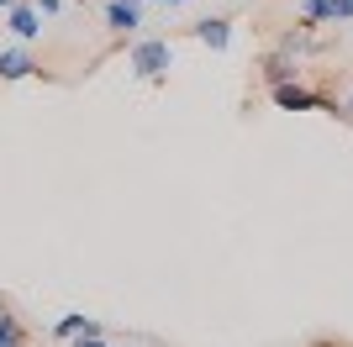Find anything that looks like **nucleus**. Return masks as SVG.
I'll return each mask as SVG.
<instances>
[{
  "mask_svg": "<svg viewBox=\"0 0 353 347\" xmlns=\"http://www.w3.org/2000/svg\"><path fill=\"white\" fill-rule=\"evenodd\" d=\"M163 6H185V0H163Z\"/></svg>",
  "mask_w": 353,
  "mask_h": 347,
  "instance_id": "nucleus-16",
  "label": "nucleus"
},
{
  "mask_svg": "<svg viewBox=\"0 0 353 347\" xmlns=\"http://www.w3.org/2000/svg\"><path fill=\"white\" fill-rule=\"evenodd\" d=\"M32 6H37V16H59L63 11V0H32Z\"/></svg>",
  "mask_w": 353,
  "mask_h": 347,
  "instance_id": "nucleus-13",
  "label": "nucleus"
},
{
  "mask_svg": "<svg viewBox=\"0 0 353 347\" xmlns=\"http://www.w3.org/2000/svg\"><path fill=\"white\" fill-rule=\"evenodd\" d=\"M6 27H11L16 43H37L43 37V16H37L32 0H16V6H6Z\"/></svg>",
  "mask_w": 353,
  "mask_h": 347,
  "instance_id": "nucleus-3",
  "label": "nucleus"
},
{
  "mask_svg": "<svg viewBox=\"0 0 353 347\" xmlns=\"http://www.w3.org/2000/svg\"><path fill=\"white\" fill-rule=\"evenodd\" d=\"M53 337H59V342H74V337H101V321L85 316V311H69V316L53 326Z\"/></svg>",
  "mask_w": 353,
  "mask_h": 347,
  "instance_id": "nucleus-7",
  "label": "nucleus"
},
{
  "mask_svg": "<svg viewBox=\"0 0 353 347\" xmlns=\"http://www.w3.org/2000/svg\"><path fill=\"white\" fill-rule=\"evenodd\" d=\"M306 27H295V32H285V37H280V53H290V58H301V53H306Z\"/></svg>",
  "mask_w": 353,
  "mask_h": 347,
  "instance_id": "nucleus-11",
  "label": "nucleus"
},
{
  "mask_svg": "<svg viewBox=\"0 0 353 347\" xmlns=\"http://www.w3.org/2000/svg\"><path fill=\"white\" fill-rule=\"evenodd\" d=\"M332 21H353V0H332Z\"/></svg>",
  "mask_w": 353,
  "mask_h": 347,
  "instance_id": "nucleus-12",
  "label": "nucleus"
},
{
  "mask_svg": "<svg viewBox=\"0 0 353 347\" xmlns=\"http://www.w3.org/2000/svg\"><path fill=\"white\" fill-rule=\"evenodd\" d=\"M343 116H348V121H353V95H348V101H343Z\"/></svg>",
  "mask_w": 353,
  "mask_h": 347,
  "instance_id": "nucleus-15",
  "label": "nucleus"
},
{
  "mask_svg": "<svg viewBox=\"0 0 353 347\" xmlns=\"http://www.w3.org/2000/svg\"><path fill=\"white\" fill-rule=\"evenodd\" d=\"M105 27L117 37H132L143 27V0H105Z\"/></svg>",
  "mask_w": 353,
  "mask_h": 347,
  "instance_id": "nucleus-5",
  "label": "nucleus"
},
{
  "mask_svg": "<svg viewBox=\"0 0 353 347\" xmlns=\"http://www.w3.org/2000/svg\"><path fill=\"white\" fill-rule=\"evenodd\" d=\"M127 69H132L143 85H159V79H169V69H174V48L163 43V37H137L132 53H127Z\"/></svg>",
  "mask_w": 353,
  "mask_h": 347,
  "instance_id": "nucleus-1",
  "label": "nucleus"
},
{
  "mask_svg": "<svg viewBox=\"0 0 353 347\" xmlns=\"http://www.w3.org/2000/svg\"><path fill=\"white\" fill-rule=\"evenodd\" d=\"M6 6H16V0H0V11H6Z\"/></svg>",
  "mask_w": 353,
  "mask_h": 347,
  "instance_id": "nucleus-17",
  "label": "nucleus"
},
{
  "mask_svg": "<svg viewBox=\"0 0 353 347\" xmlns=\"http://www.w3.org/2000/svg\"><path fill=\"white\" fill-rule=\"evenodd\" d=\"M295 74H301V58L280 53V48H274V53L264 58V85H269V90H274V85H285V79H295Z\"/></svg>",
  "mask_w": 353,
  "mask_h": 347,
  "instance_id": "nucleus-8",
  "label": "nucleus"
},
{
  "mask_svg": "<svg viewBox=\"0 0 353 347\" xmlns=\"http://www.w3.org/2000/svg\"><path fill=\"white\" fill-rule=\"evenodd\" d=\"M269 95H274L280 111H327V101L316 95V90H306L301 79H285V85H274Z\"/></svg>",
  "mask_w": 353,
  "mask_h": 347,
  "instance_id": "nucleus-2",
  "label": "nucleus"
},
{
  "mask_svg": "<svg viewBox=\"0 0 353 347\" xmlns=\"http://www.w3.org/2000/svg\"><path fill=\"white\" fill-rule=\"evenodd\" d=\"M195 43H206L211 53H227L232 48V21L227 16H201L195 21Z\"/></svg>",
  "mask_w": 353,
  "mask_h": 347,
  "instance_id": "nucleus-6",
  "label": "nucleus"
},
{
  "mask_svg": "<svg viewBox=\"0 0 353 347\" xmlns=\"http://www.w3.org/2000/svg\"><path fill=\"white\" fill-rule=\"evenodd\" d=\"M301 6H306V11H301V27H327V21H332V0H301Z\"/></svg>",
  "mask_w": 353,
  "mask_h": 347,
  "instance_id": "nucleus-9",
  "label": "nucleus"
},
{
  "mask_svg": "<svg viewBox=\"0 0 353 347\" xmlns=\"http://www.w3.org/2000/svg\"><path fill=\"white\" fill-rule=\"evenodd\" d=\"M21 342H27V326L11 311H0V347H21Z\"/></svg>",
  "mask_w": 353,
  "mask_h": 347,
  "instance_id": "nucleus-10",
  "label": "nucleus"
},
{
  "mask_svg": "<svg viewBox=\"0 0 353 347\" xmlns=\"http://www.w3.org/2000/svg\"><path fill=\"white\" fill-rule=\"evenodd\" d=\"M37 69H43V63L32 58V48H27V43L0 48V79H6V85H16V79H32Z\"/></svg>",
  "mask_w": 353,
  "mask_h": 347,
  "instance_id": "nucleus-4",
  "label": "nucleus"
},
{
  "mask_svg": "<svg viewBox=\"0 0 353 347\" xmlns=\"http://www.w3.org/2000/svg\"><path fill=\"white\" fill-rule=\"evenodd\" d=\"M74 347H111V342H105V332H101V337H74Z\"/></svg>",
  "mask_w": 353,
  "mask_h": 347,
  "instance_id": "nucleus-14",
  "label": "nucleus"
}]
</instances>
